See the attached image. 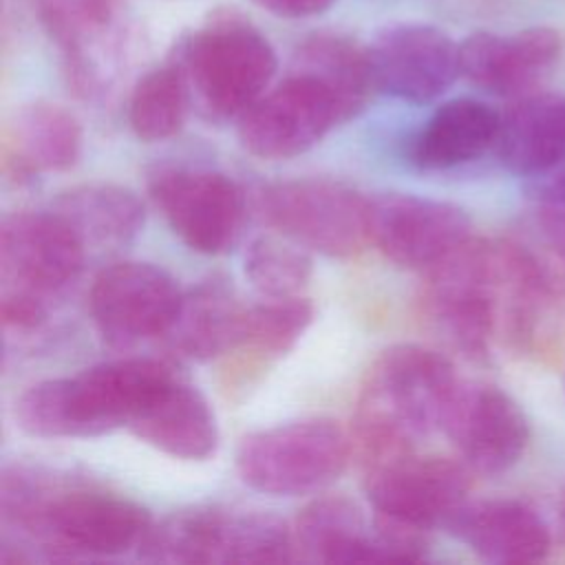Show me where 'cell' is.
<instances>
[{
    "label": "cell",
    "instance_id": "603a6c76",
    "mask_svg": "<svg viewBox=\"0 0 565 565\" xmlns=\"http://www.w3.org/2000/svg\"><path fill=\"white\" fill-rule=\"evenodd\" d=\"M291 530L296 558L307 563L388 561L375 530L369 532L362 510L347 497L311 501L298 512Z\"/></svg>",
    "mask_w": 565,
    "mask_h": 565
},
{
    "label": "cell",
    "instance_id": "ac0fdd59",
    "mask_svg": "<svg viewBox=\"0 0 565 565\" xmlns=\"http://www.w3.org/2000/svg\"><path fill=\"white\" fill-rule=\"evenodd\" d=\"M79 154V121L51 102L18 108L2 130V172L18 185L42 172H64L77 163Z\"/></svg>",
    "mask_w": 565,
    "mask_h": 565
},
{
    "label": "cell",
    "instance_id": "44dd1931",
    "mask_svg": "<svg viewBox=\"0 0 565 565\" xmlns=\"http://www.w3.org/2000/svg\"><path fill=\"white\" fill-rule=\"evenodd\" d=\"M128 430L152 448L185 461L216 452L218 426L207 399L177 375L132 417Z\"/></svg>",
    "mask_w": 565,
    "mask_h": 565
},
{
    "label": "cell",
    "instance_id": "2e32d148",
    "mask_svg": "<svg viewBox=\"0 0 565 565\" xmlns=\"http://www.w3.org/2000/svg\"><path fill=\"white\" fill-rule=\"evenodd\" d=\"M38 13L73 88L86 97L102 90L121 42L126 0H38Z\"/></svg>",
    "mask_w": 565,
    "mask_h": 565
},
{
    "label": "cell",
    "instance_id": "4316f807",
    "mask_svg": "<svg viewBox=\"0 0 565 565\" xmlns=\"http://www.w3.org/2000/svg\"><path fill=\"white\" fill-rule=\"evenodd\" d=\"M230 512L216 505L172 512L150 525L139 545V556L150 563L170 565L225 563Z\"/></svg>",
    "mask_w": 565,
    "mask_h": 565
},
{
    "label": "cell",
    "instance_id": "f1b7e54d",
    "mask_svg": "<svg viewBox=\"0 0 565 565\" xmlns=\"http://www.w3.org/2000/svg\"><path fill=\"white\" fill-rule=\"evenodd\" d=\"M192 104L188 82L177 62L146 73L132 88L128 121L141 141H163L174 137Z\"/></svg>",
    "mask_w": 565,
    "mask_h": 565
},
{
    "label": "cell",
    "instance_id": "8fae6325",
    "mask_svg": "<svg viewBox=\"0 0 565 565\" xmlns=\"http://www.w3.org/2000/svg\"><path fill=\"white\" fill-rule=\"evenodd\" d=\"M181 298L174 278L161 267L124 260L102 269L93 280L90 313L110 347L128 349L150 338H163Z\"/></svg>",
    "mask_w": 565,
    "mask_h": 565
},
{
    "label": "cell",
    "instance_id": "52a82bcc",
    "mask_svg": "<svg viewBox=\"0 0 565 565\" xmlns=\"http://www.w3.org/2000/svg\"><path fill=\"white\" fill-rule=\"evenodd\" d=\"M260 218L298 245L333 258L360 254L371 243L369 199L331 179H289L260 188Z\"/></svg>",
    "mask_w": 565,
    "mask_h": 565
},
{
    "label": "cell",
    "instance_id": "4dcf8cb0",
    "mask_svg": "<svg viewBox=\"0 0 565 565\" xmlns=\"http://www.w3.org/2000/svg\"><path fill=\"white\" fill-rule=\"evenodd\" d=\"M534 212L543 243L565 271V170L541 185Z\"/></svg>",
    "mask_w": 565,
    "mask_h": 565
},
{
    "label": "cell",
    "instance_id": "3957f363",
    "mask_svg": "<svg viewBox=\"0 0 565 565\" xmlns=\"http://www.w3.org/2000/svg\"><path fill=\"white\" fill-rule=\"evenodd\" d=\"M172 377L168 364L150 358L104 362L73 377L29 386L15 402V419L33 437H97L128 428Z\"/></svg>",
    "mask_w": 565,
    "mask_h": 565
},
{
    "label": "cell",
    "instance_id": "1f68e13d",
    "mask_svg": "<svg viewBox=\"0 0 565 565\" xmlns=\"http://www.w3.org/2000/svg\"><path fill=\"white\" fill-rule=\"evenodd\" d=\"M0 316H2L4 329L33 331L44 322L46 309H44L42 296L38 294L22 291V289H4L0 300Z\"/></svg>",
    "mask_w": 565,
    "mask_h": 565
},
{
    "label": "cell",
    "instance_id": "5b68a950",
    "mask_svg": "<svg viewBox=\"0 0 565 565\" xmlns=\"http://www.w3.org/2000/svg\"><path fill=\"white\" fill-rule=\"evenodd\" d=\"M349 457L351 439L342 426L311 417L245 435L236 450V470L258 492L298 497L333 483Z\"/></svg>",
    "mask_w": 565,
    "mask_h": 565
},
{
    "label": "cell",
    "instance_id": "5bb4252c",
    "mask_svg": "<svg viewBox=\"0 0 565 565\" xmlns=\"http://www.w3.org/2000/svg\"><path fill=\"white\" fill-rule=\"evenodd\" d=\"M366 53L375 88L413 104L441 97L461 75L459 44L430 24L386 26Z\"/></svg>",
    "mask_w": 565,
    "mask_h": 565
},
{
    "label": "cell",
    "instance_id": "30bf717a",
    "mask_svg": "<svg viewBox=\"0 0 565 565\" xmlns=\"http://www.w3.org/2000/svg\"><path fill=\"white\" fill-rule=\"evenodd\" d=\"M150 196L172 232L194 252L223 254L243 232L247 212L243 190L221 172L159 170L150 179Z\"/></svg>",
    "mask_w": 565,
    "mask_h": 565
},
{
    "label": "cell",
    "instance_id": "ba28073f",
    "mask_svg": "<svg viewBox=\"0 0 565 565\" xmlns=\"http://www.w3.org/2000/svg\"><path fill=\"white\" fill-rule=\"evenodd\" d=\"M364 490L375 521L428 534L468 501L470 472L466 463L408 450L366 466Z\"/></svg>",
    "mask_w": 565,
    "mask_h": 565
},
{
    "label": "cell",
    "instance_id": "7402d4cb",
    "mask_svg": "<svg viewBox=\"0 0 565 565\" xmlns=\"http://www.w3.org/2000/svg\"><path fill=\"white\" fill-rule=\"evenodd\" d=\"M494 150L505 170L523 177L565 163V97H519L501 115Z\"/></svg>",
    "mask_w": 565,
    "mask_h": 565
},
{
    "label": "cell",
    "instance_id": "9a60e30c",
    "mask_svg": "<svg viewBox=\"0 0 565 565\" xmlns=\"http://www.w3.org/2000/svg\"><path fill=\"white\" fill-rule=\"evenodd\" d=\"M84 243L53 212H15L0 225V265L11 289L38 296L66 287L82 269Z\"/></svg>",
    "mask_w": 565,
    "mask_h": 565
},
{
    "label": "cell",
    "instance_id": "7c38bea8",
    "mask_svg": "<svg viewBox=\"0 0 565 565\" xmlns=\"http://www.w3.org/2000/svg\"><path fill=\"white\" fill-rule=\"evenodd\" d=\"M463 463L481 475L512 468L530 439L527 417L501 388L483 382H459L441 419Z\"/></svg>",
    "mask_w": 565,
    "mask_h": 565
},
{
    "label": "cell",
    "instance_id": "f546056e",
    "mask_svg": "<svg viewBox=\"0 0 565 565\" xmlns=\"http://www.w3.org/2000/svg\"><path fill=\"white\" fill-rule=\"evenodd\" d=\"M245 276L267 298H296L311 278V258L287 236H258L247 245Z\"/></svg>",
    "mask_w": 565,
    "mask_h": 565
},
{
    "label": "cell",
    "instance_id": "d6986e66",
    "mask_svg": "<svg viewBox=\"0 0 565 565\" xmlns=\"http://www.w3.org/2000/svg\"><path fill=\"white\" fill-rule=\"evenodd\" d=\"M446 530L488 563H534L550 550L543 519L512 499L466 501L450 516Z\"/></svg>",
    "mask_w": 565,
    "mask_h": 565
},
{
    "label": "cell",
    "instance_id": "8992f818",
    "mask_svg": "<svg viewBox=\"0 0 565 565\" xmlns=\"http://www.w3.org/2000/svg\"><path fill=\"white\" fill-rule=\"evenodd\" d=\"M501 287V243L470 236L426 271L424 305L463 355L483 358L499 335Z\"/></svg>",
    "mask_w": 565,
    "mask_h": 565
},
{
    "label": "cell",
    "instance_id": "4fadbf2b",
    "mask_svg": "<svg viewBox=\"0 0 565 565\" xmlns=\"http://www.w3.org/2000/svg\"><path fill=\"white\" fill-rule=\"evenodd\" d=\"M371 243L393 263L428 271L470 238L468 214L446 201L415 194L369 199Z\"/></svg>",
    "mask_w": 565,
    "mask_h": 565
},
{
    "label": "cell",
    "instance_id": "7a4b0ae2",
    "mask_svg": "<svg viewBox=\"0 0 565 565\" xmlns=\"http://www.w3.org/2000/svg\"><path fill=\"white\" fill-rule=\"evenodd\" d=\"M457 384L452 364L437 351L419 344L382 351L355 404L353 446L364 468L413 450L419 437L441 428Z\"/></svg>",
    "mask_w": 565,
    "mask_h": 565
},
{
    "label": "cell",
    "instance_id": "484cf974",
    "mask_svg": "<svg viewBox=\"0 0 565 565\" xmlns=\"http://www.w3.org/2000/svg\"><path fill=\"white\" fill-rule=\"evenodd\" d=\"M55 212L86 245H124L143 227V205L135 192L115 183H82L62 192Z\"/></svg>",
    "mask_w": 565,
    "mask_h": 565
},
{
    "label": "cell",
    "instance_id": "836d02e7",
    "mask_svg": "<svg viewBox=\"0 0 565 565\" xmlns=\"http://www.w3.org/2000/svg\"><path fill=\"white\" fill-rule=\"evenodd\" d=\"M561 521H563V530H565V494H563V503H561Z\"/></svg>",
    "mask_w": 565,
    "mask_h": 565
},
{
    "label": "cell",
    "instance_id": "d4e9b609",
    "mask_svg": "<svg viewBox=\"0 0 565 565\" xmlns=\"http://www.w3.org/2000/svg\"><path fill=\"white\" fill-rule=\"evenodd\" d=\"M245 309L223 280L201 282L183 294L163 338L181 358L196 362L223 358L238 342Z\"/></svg>",
    "mask_w": 565,
    "mask_h": 565
},
{
    "label": "cell",
    "instance_id": "83f0119b",
    "mask_svg": "<svg viewBox=\"0 0 565 565\" xmlns=\"http://www.w3.org/2000/svg\"><path fill=\"white\" fill-rule=\"evenodd\" d=\"M291 68L320 79L335 95L344 119L355 117L375 90L366 49L344 35L318 33L307 38L296 49Z\"/></svg>",
    "mask_w": 565,
    "mask_h": 565
},
{
    "label": "cell",
    "instance_id": "cb8c5ba5",
    "mask_svg": "<svg viewBox=\"0 0 565 565\" xmlns=\"http://www.w3.org/2000/svg\"><path fill=\"white\" fill-rule=\"evenodd\" d=\"M501 115L486 102L459 97L441 104L411 143V161L424 170H448L494 148Z\"/></svg>",
    "mask_w": 565,
    "mask_h": 565
},
{
    "label": "cell",
    "instance_id": "277c9868",
    "mask_svg": "<svg viewBox=\"0 0 565 565\" xmlns=\"http://www.w3.org/2000/svg\"><path fill=\"white\" fill-rule=\"evenodd\" d=\"M177 64L199 110L216 121L241 117L260 99L278 68L269 40L249 22L214 20L179 49Z\"/></svg>",
    "mask_w": 565,
    "mask_h": 565
},
{
    "label": "cell",
    "instance_id": "ffe728a7",
    "mask_svg": "<svg viewBox=\"0 0 565 565\" xmlns=\"http://www.w3.org/2000/svg\"><path fill=\"white\" fill-rule=\"evenodd\" d=\"M313 320L307 298H269L245 309L238 342L223 355V388L227 395L245 393L294 349Z\"/></svg>",
    "mask_w": 565,
    "mask_h": 565
},
{
    "label": "cell",
    "instance_id": "6da1fadb",
    "mask_svg": "<svg viewBox=\"0 0 565 565\" xmlns=\"http://www.w3.org/2000/svg\"><path fill=\"white\" fill-rule=\"evenodd\" d=\"M0 510L7 523L60 556H115L139 547L152 519L139 503L33 468L2 472Z\"/></svg>",
    "mask_w": 565,
    "mask_h": 565
},
{
    "label": "cell",
    "instance_id": "9c48e42d",
    "mask_svg": "<svg viewBox=\"0 0 565 565\" xmlns=\"http://www.w3.org/2000/svg\"><path fill=\"white\" fill-rule=\"evenodd\" d=\"M347 121L335 95L313 75L291 73L238 117V139L260 159H291Z\"/></svg>",
    "mask_w": 565,
    "mask_h": 565
},
{
    "label": "cell",
    "instance_id": "e0dca14e",
    "mask_svg": "<svg viewBox=\"0 0 565 565\" xmlns=\"http://www.w3.org/2000/svg\"><path fill=\"white\" fill-rule=\"evenodd\" d=\"M561 38L550 26H530L512 35L472 33L459 44L461 75L475 86L501 95L523 97L556 64Z\"/></svg>",
    "mask_w": 565,
    "mask_h": 565
},
{
    "label": "cell",
    "instance_id": "d6a6232c",
    "mask_svg": "<svg viewBox=\"0 0 565 565\" xmlns=\"http://www.w3.org/2000/svg\"><path fill=\"white\" fill-rule=\"evenodd\" d=\"M254 2L280 18H311L329 9L333 0H254Z\"/></svg>",
    "mask_w": 565,
    "mask_h": 565
}]
</instances>
